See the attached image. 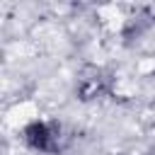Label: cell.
Instances as JSON below:
<instances>
[{
	"label": "cell",
	"instance_id": "cell-1",
	"mask_svg": "<svg viewBox=\"0 0 155 155\" xmlns=\"http://www.w3.org/2000/svg\"><path fill=\"white\" fill-rule=\"evenodd\" d=\"M24 138L36 150H51V148H56V131L51 126H46V124H39V121L31 124L24 131Z\"/></svg>",
	"mask_w": 155,
	"mask_h": 155
}]
</instances>
